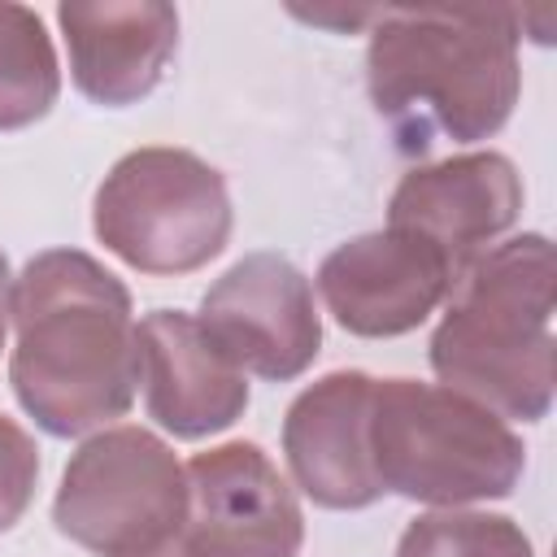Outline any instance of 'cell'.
Segmentation results:
<instances>
[{
	"instance_id": "obj_1",
	"label": "cell",
	"mask_w": 557,
	"mask_h": 557,
	"mask_svg": "<svg viewBox=\"0 0 557 557\" xmlns=\"http://www.w3.org/2000/svg\"><path fill=\"white\" fill-rule=\"evenodd\" d=\"M9 383L17 405L57 440L126 418L144 379L126 283L91 252L48 248L13 278Z\"/></svg>"
},
{
	"instance_id": "obj_7",
	"label": "cell",
	"mask_w": 557,
	"mask_h": 557,
	"mask_svg": "<svg viewBox=\"0 0 557 557\" xmlns=\"http://www.w3.org/2000/svg\"><path fill=\"white\" fill-rule=\"evenodd\" d=\"M196 322L231 366L265 383L300 379L322 352L313 283L278 252L239 257L200 296Z\"/></svg>"
},
{
	"instance_id": "obj_11",
	"label": "cell",
	"mask_w": 557,
	"mask_h": 557,
	"mask_svg": "<svg viewBox=\"0 0 557 557\" xmlns=\"http://www.w3.org/2000/svg\"><path fill=\"white\" fill-rule=\"evenodd\" d=\"M370 396L366 370H331L287 405L283 457L292 483L322 509H366L383 496L370 461Z\"/></svg>"
},
{
	"instance_id": "obj_10",
	"label": "cell",
	"mask_w": 557,
	"mask_h": 557,
	"mask_svg": "<svg viewBox=\"0 0 557 557\" xmlns=\"http://www.w3.org/2000/svg\"><path fill=\"white\" fill-rule=\"evenodd\" d=\"M518 213L522 178L505 152H457L413 165L387 200V226L435 244L457 274L487 252L518 222Z\"/></svg>"
},
{
	"instance_id": "obj_9",
	"label": "cell",
	"mask_w": 557,
	"mask_h": 557,
	"mask_svg": "<svg viewBox=\"0 0 557 557\" xmlns=\"http://www.w3.org/2000/svg\"><path fill=\"white\" fill-rule=\"evenodd\" d=\"M453 283L457 270L444 261V252L400 226L352 235L318 265L326 313L361 339L418 331L448 300Z\"/></svg>"
},
{
	"instance_id": "obj_15",
	"label": "cell",
	"mask_w": 557,
	"mask_h": 557,
	"mask_svg": "<svg viewBox=\"0 0 557 557\" xmlns=\"http://www.w3.org/2000/svg\"><path fill=\"white\" fill-rule=\"evenodd\" d=\"M396 557H535V553L527 531L505 513L431 509L400 531Z\"/></svg>"
},
{
	"instance_id": "obj_18",
	"label": "cell",
	"mask_w": 557,
	"mask_h": 557,
	"mask_svg": "<svg viewBox=\"0 0 557 557\" xmlns=\"http://www.w3.org/2000/svg\"><path fill=\"white\" fill-rule=\"evenodd\" d=\"M144 557H187V553H183V544H178V540H170L165 548H157V553H144Z\"/></svg>"
},
{
	"instance_id": "obj_5",
	"label": "cell",
	"mask_w": 557,
	"mask_h": 557,
	"mask_svg": "<svg viewBox=\"0 0 557 557\" xmlns=\"http://www.w3.org/2000/svg\"><path fill=\"white\" fill-rule=\"evenodd\" d=\"M226 178L187 148H135L113 161L91 200L96 239L139 274H191L231 239Z\"/></svg>"
},
{
	"instance_id": "obj_3",
	"label": "cell",
	"mask_w": 557,
	"mask_h": 557,
	"mask_svg": "<svg viewBox=\"0 0 557 557\" xmlns=\"http://www.w3.org/2000/svg\"><path fill=\"white\" fill-rule=\"evenodd\" d=\"M431 370L444 387L505 422H540L553 409V244L540 231L479 252L453 283L431 335Z\"/></svg>"
},
{
	"instance_id": "obj_8",
	"label": "cell",
	"mask_w": 557,
	"mask_h": 557,
	"mask_svg": "<svg viewBox=\"0 0 557 557\" xmlns=\"http://www.w3.org/2000/svg\"><path fill=\"white\" fill-rule=\"evenodd\" d=\"M187 518L178 544L187 557H296L305 513L296 487L248 440L196 453L187 466Z\"/></svg>"
},
{
	"instance_id": "obj_2",
	"label": "cell",
	"mask_w": 557,
	"mask_h": 557,
	"mask_svg": "<svg viewBox=\"0 0 557 557\" xmlns=\"http://www.w3.org/2000/svg\"><path fill=\"white\" fill-rule=\"evenodd\" d=\"M518 9H374L366 87L396 148L492 139L522 91Z\"/></svg>"
},
{
	"instance_id": "obj_16",
	"label": "cell",
	"mask_w": 557,
	"mask_h": 557,
	"mask_svg": "<svg viewBox=\"0 0 557 557\" xmlns=\"http://www.w3.org/2000/svg\"><path fill=\"white\" fill-rule=\"evenodd\" d=\"M39 483V448L26 426L0 413V531L17 527L35 500Z\"/></svg>"
},
{
	"instance_id": "obj_6",
	"label": "cell",
	"mask_w": 557,
	"mask_h": 557,
	"mask_svg": "<svg viewBox=\"0 0 557 557\" xmlns=\"http://www.w3.org/2000/svg\"><path fill=\"white\" fill-rule=\"evenodd\" d=\"M187 518V474L174 448L148 426H104L87 435L61 474L52 522L96 557H144L178 540Z\"/></svg>"
},
{
	"instance_id": "obj_4",
	"label": "cell",
	"mask_w": 557,
	"mask_h": 557,
	"mask_svg": "<svg viewBox=\"0 0 557 557\" xmlns=\"http://www.w3.org/2000/svg\"><path fill=\"white\" fill-rule=\"evenodd\" d=\"M370 461L383 492L461 509L509 496L527 470V448L505 418L444 383L374 379Z\"/></svg>"
},
{
	"instance_id": "obj_13",
	"label": "cell",
	"mask_w": 557,
	"mask_h": 557,
	"mask_svg": "<svg viewBox=\"0 0 557 557\" xmlns=\"http://www.w3.org/2000/svg\"><path fill=\"white\" fill-rule=\"evenodd\" d=\"M74 87L104 109L144 100L178 48V13L165 0H70L57 4Z\"/></svg>"
},
{
	"instance_id": "obj_17",
	"label": "cell",
	"mask_w": 557,
	"mask_h": 557,
	"mask_svg": "<svg viewBox=\"0 0 557 557\" xmlns=\"http://www.w3.org/2000/svg\"><path fill=\"white\" fill-rule=\"evenodd\" d=\"M9 305H13V274H9V261L0 252V348H4V335H9Z\"/></svg>"
},
{
	"instance_id": "obj_14",
	"label": "cell",
	"mask_w": 557,
	"mask_h": 557,
	"mask_svg": "<svg viewBox=\"0 0 557 557\" xmlns=\"http://www.w3.org/2000/svg\"><path fill=\"white\" fill-rule=\"evenodd\" d=\"M61 96V65L44 17L0 0V131L39 122Z\"/></svg>"
},
{
	"instance_id": "obj_12",
	"label": "cell",
	"mask_w": 557,
	"mask_h": 557,
	"mask_svg": "<svg viewBox=\"0 0 557 557\" xmlns=\"http://www.w3.org/2000/svg\"><path fill=\"white\" fill-rule=\"evenodd\" d=\"M139 326L144 409L174 440H205L248 409V374L205 335L196 313L152 309Z\"/></svg>"
}]
</instances>
